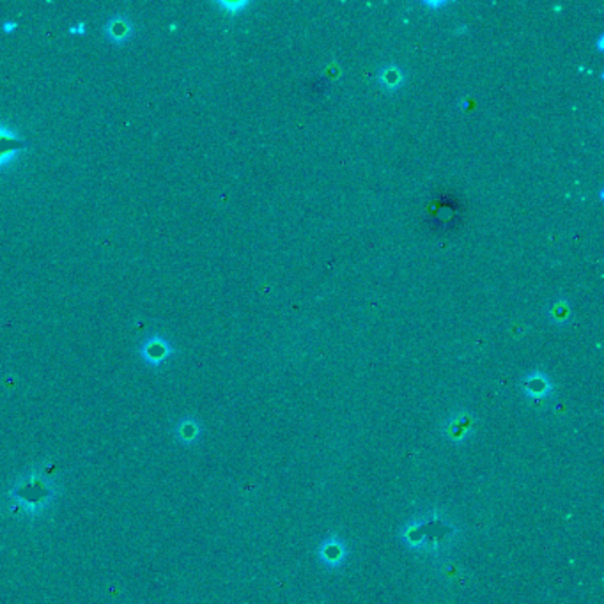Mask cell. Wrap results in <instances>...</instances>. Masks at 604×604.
I'll return each instance as SVG.
<instances>
[{
	"instance_id": "2",
	"label": "cell",
	"mask_w": 604,
	"mask_h": 604,
	"mask_svg": "<svg viewBox=\"0 0 604 604\" xmlns=\"http://www.w3.org/2000/svg\"><path fill=\"white\" fill-rule=\"evenodd\" d=\"M168 353H170V346H168V342H165L163 339H160V337H154V339L147 340V342L144 344V349H142V356L149 363H154V365L163 362L168 356Z\"/></svg>"
},
{
	"instance_id": "5",
	"label": "cell",
	"mask_w": 604,
	"mask_h": 604,
	"mask_svg": "<svg viewBox=\"0 0 604 604\" xmlns=\"http://www.w3.org/2000/svg\"><path fill=\"white\" fill-rule=\"evenodd\" d=\"M16 27H18V25H16L15 22H13V23H4V30H6V32H11V30H15Z\"/></svg>"
},
{
	"instance_id": "3",
	"label": "cell",
	"mask_w": 604,
	"mask_h": 604,
	"mask_svg": "<svg viewBox=\"0 0 604 604\" xmlns=\"http://www.w3.org/2000/svg\"><path fill=\"white\" fill-rule=\"evenodd\" d=\"M105 30H107V36L110 38V41H126L131 34V23L123 16H117V18L110 20Z\"/></svg>"
},
{
	"instance_id": "1",
	"label": "cell",
	"mask_w": 604,
	"mask_h": 604,
	"mask_svg": "<svg viewBox=\"0 0 604 604\" xmlns=\"http://www.w3.org/2000/svg\"><path fill=\"white\" fill-rule=\"evenodd\" d=\"M11 495L13 500L27 512H38L41 511L43 505L48 504V500L53 496V489L46 481V477L30 475L16 484Z\"/></svg>"
},
{
	"instance_id": "4",
	"label": "cell",
	"mask_w": 604,
	"mask_h": 604,
	"mask_svg": "<svg viewBox=\"0 0 604 604\" xmlns=\"http://www.w3.org/2000/svg\"><path fill=\"white\" fill-rule=\"evenodd\" d=\"M69 32L71 34H83V32H86V30H83V23H79V25L71 27Z\"/></svg>"
}]
</instances>
